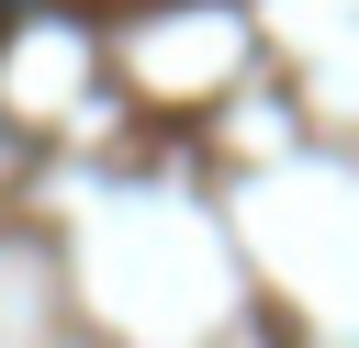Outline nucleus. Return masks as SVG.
Masks as SVG:
<instances>
[]
</instances>
